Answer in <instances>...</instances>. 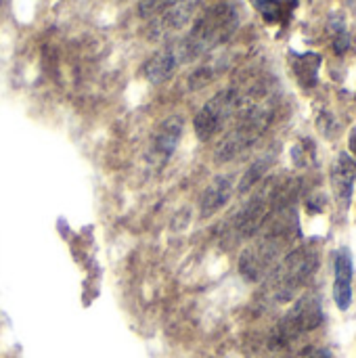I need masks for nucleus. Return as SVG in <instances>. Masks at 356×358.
Returning a JSON list of instances; mask_svg holds the SVG:
<instances>
[{"label": "nucleus", "instance_id": "f257e3e1", "mask_svg": "<svg viewBox=\"0 0 356 358\" xmlns=\"http://www.w3.org/2000/svg\"><path fill=\"white\" fill-rule=\"evenodd\" d=\"M260 235L252 245H248L239 258V271L248 281H260L277 266L283 250L292 245L298 237V222L292 208L275 212L264 227L256 233Z\"/></svg>", "mask_w": 356, "mask_h": 358}, {"label": "nucleus", "instance_id": "f03ea898", "mask_svg": "<svg viewBox=\"0 0 356 358\" xmlns=\"http://www.w3.org/2000/svg\"><path fill=\"white\" fill-rule=\"evenodd\" d=\"M237 25H239V17L231 4L220 2V4L206 8L195 19L187 38L178 44V48H176L178 61H191V59L201 57L204 52L216 48L218 44H222L225 40H229L233 36Z\"/></svg>", "mask_w": 356, "mask_h": 358}, {"label": "nucleus", "instance_id": "7ed1b4c3", "mask_svg": "<svg viewBox=\"0 0 356 358\" xmlns=\"http://www.w3.org/2000/svg\"><path fill=\"white\" fill-rule=\"evenodd\" d=\"M319 254L313 248L294 250L269 273V289L275 300H290L317 271Z\"/></svg>", "mask_w": 356, "mask_h": 358}, {"label": "nucleus", "instance_id": "20e7f679", "mask_svg": "<svg viewBox=\"0 0 356 358\" xmlns=\"http://www.w3.org/2000/svg\"><path fill=\"white\" fill-rule=\"evenodd\" d=\"M239 92L235 88H227L216 92L195 115L193 128L199 141H210L218 130L225 128V124L237 113L239 109Z\"/></svg>", "mask_w": 356, "mask_h": 358}, {"label": "nucleus", "instance_id": "39448f33", "mask_svg": "<svg viewBox=\"0 0 356 358\" xmlns=\"http://www.w3.org/2000/svg\"><path fill=\"white\" fill-rule=\"evenodd\" d=\"M323 321V310L321 304L315 296H306L296 302V306L283 317V321L277 325L275 331V342L279 346L290 344L292 340L300 338L306 331H313L321 325Z\"/></svg>", "mask_w": 356, "mask_h": 358}, {"label": "nucleus", "instance_id": "423d86ee", "mask_svg": "<svg viewBox=\"0 0 356 358\" xmlns=\"http://www.w3.org/2000/svg\"><path fill=\"white\" fill-rule=\"evenodd\" d=\"M185 130V120L180 115H170L166 117L159 128L155 130L153 138H151V147H149V155L147 162L153 168H164L168 164V159L174 155L180 136Z\"/></svg>", "mask_w": 356, "mask_h": 358}, {"label": "nucleus", "instance_id": "0eeeda50", "mask_svg": "<svg viewBox=\"0 0 356 358\" xmlns=\"http://www.w3.org/2000/svg\"><path fill=\"white\" fill-rule=\"evenodd\" d=\"M355 180L356 162L346 151H342L332 166V189H334V195H336V201L340 203V208L350 206Z\"/></svg>", "mask_w": 356, "mask_h": 358}, {"label": "nucleus", "instance_id": "6e6552de", "mask_svg": "<svg viewBox=\"0 0 356 358\" xmlns=\"http://www.w3.org/2000/svg\"><path fill=\"white\" fill-rule=\"evenodd\" d=\"M334 300L340 310H348L353 304V258L348 250H340L336 254Z\"/></svg>", "mask_w": 356, "mask_h": 358}, {"label": "nucleus", "instance_id": "1a4fd4ad", "mask_svg": "<svg viewBox=\"0 0 356 358\" xmlns=\"http://www.w3.org/2000/svg\"><path fill=\"white\" fill-rule=\"evenodd\" d=\"M195 10H197V0H178V2H174L168 10H164L159 17H155V21H153L155 34L168 36L172 31L183 29L193 19Z\"/></svg>", "mask_w": 356, "mask_h": 358}, {"label": "nucleus", "instance_id": "9d476101", "mask_svg": "<svg viewBox=\"0 0 356 358\" xmlns=\"http://www.w3.org/2000/svg\"><path fill=\"white\" fill-rule=\"evenodd\" d=\"M233 195V178L231 176H216L206 191L201 193V201H199V212L201 218H210L216 212H220L229 199Z\"/></svg>", "mask_w": 356, "mask_h": 358}, {"label": "nucleus", "instance_id": "9b49d317", "mask_svg": "<svg viewBox=\"0 0 356 358\" xmlns=\"http://www.w3.org/2000/svg\"><path fill=\"white\" fill-rule=\"evenodd\" d=\"M178 63H180V61H178L176 48H172V46L162 48L159 52H155V55L143 65V76H145L151 84H162V82H166V80L174 73V69H176Z\"/></svg>", "mask_w": 356, "mask_h": 358}, {"label": "nucleus", "instance_id": "f8f14e48", "mask_svg": "<svg viewBox=\"0 0 356 358\" xmlns=\"http://www.w3.org/2000/svg\"><path fill=\"white\" fill-rule=\"evenodd\" d=\"M294 65V76L304 88H311L319 80V67H321V55L317 52H306V55H294L292 57Z\"/></svg>", "mask_w": 356, "mask_h": 358}, {"label": "nucleus", "instance_id": "ddd939ff", "mask_svg": "<svg viewBox=\"0 0 356 358\" xmlns=\"http://www.w3.org/2000/svg\"><path fill=\"white\" fill-rule=\"evenodd\" d=\"M254 4L269 23L287 21L292 10L298 6L296 0H254Z\"/></svg>", "mask_w": 356, "mask_h": 358}, {"label": "nucleus", "instance_id": "4468645a", "mask_svg": "<svg viewBox=\"0 0 356 358\" xmlns=\"http://www.w3.org/2000/svg\"><path fill=\"white\" fill-rule=\"evenodd\" d=\"M269 166H271V159H260V162H256V164L243 174V178H241V182H239V193H245V191H250L254 185H258V182L262 180L264 172L269 170Z\"/></svg>", "mask_w": 356, "mask_h": 358}, {"label": "nucleus", "instance_id": "2eb2a0df", "mask_svg": "<svg viewBox=\"0 0 356 358\" xmlns=\"http://www.w3.org/2000/svg\"><path fill=\"white\" fill-rule=\"evenodd\" d=\"M174 2H178V0H141L138 2V15L145 19H155L164 10H168Z\"/></svg>", "mask_w": 356, "mask_h": 358}, {"label": "nucleus", "instance_id": "dca6fc26", "mask_svg": "<svg viewBox=\"0 0 356 358\" xmlns=\"http://www.w3.org/2000/svg\"><path fill=\"white\" fill-rule=\"evenodd\" d=\"M329 29H332V34H334V48H336V52L342 55L344 50H348L350 40H348L346 25H344L342 21H332V23H329Z\"/></svg>", "mask_w": 356, "mask_h": 358}, {"label": "nucleus", "instance_id": "f3484780", "mask_svg": "<svg viewBox=\"0 0 356 358\" xmlns=\"http://www.w3.org/2000/svg\"><path fill=\"white\" fill-rule=\"evenodd\" d=\"M298 358H332L327 350H306L304 355H300Z\"/></svg>", "mask_w": 356, "mask_h": 358}, {"label": "nucleus", "instance_id": "a211bd4d", "mask_svg": "<svg viewBox=\"0 0 356 358\" xmlns=\"http://www.w3.org/2000/svg\"><path fill=\"white\" fill-rule=\"evenodd\" d=\"M350 149L356 153V130L353 132V136H350Z\"/></svg>", "mask_w": 356, "mask_h": 358}]
</instances>
